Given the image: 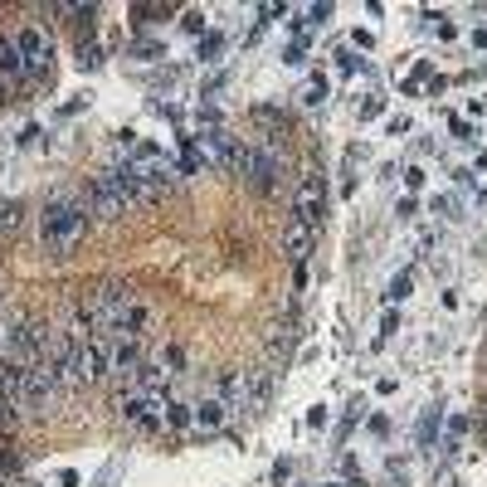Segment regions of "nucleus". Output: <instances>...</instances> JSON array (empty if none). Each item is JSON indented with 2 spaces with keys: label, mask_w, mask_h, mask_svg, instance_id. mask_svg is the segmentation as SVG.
<instances>
[{
  "label": "nucleus",
  "mask_w": 487,
  "mask_h": 487,
  "mask_svg": "<svg viewBox=\"0 0 487 487\" xmlns=\"http://www.w3.org/2000/svg\"><path fill=\"white\" fill-rule=\"evenodd\" d=\"M88 205H83V195H54L44 200L40 210V244L50 258H68L74 248L88 239Z\"/></svg>",
  "instance_id": "f257e3e1"
},
{
  "label": "nucleus",
  "mask_w": 487,
  "mask_h": 487,
  "mask_svg": "<svg viewBox=\"0 0 487 487\" xmlns=\"http://www.w3.org/2000/svg\"><path fill=\"white\" fill-rule=\"evenodd\" d=\"M268 385H273L268 371H224L215 395L230 405V414H254L268 405Z\"/></svg>",
  "instance_id": "f03ea898"
},
{
  "label": "nucleus",
  "mask_w": 487,
  "mask_h": 487,
  "mask_svg": "<svg viewBox=\"0 0 487 487\" xmlns=\"http://www.w3.org/2000/svg\"><path fill=\"white\" fill-rule=\"evenodd\" d=\"M83 205H88V215L93 220H122L127 210H132V195L122 190V181H117V171H103V176H93L88 185H83Z\"/></svg>",
  "instance_id": "7ed1b4c3"
},
{
  "label": "nucleus",
  "mask_w": 487,
  "mask_h": 487,
  "mask_svg": "<svg viewBox=\"0 0 487 487\" xmlns=\"http://www.w3.org/2000/svg\"><path fill=\"white\" fill-rule=\"evenodd\" d=\"M166 405H171V400H166L161 390H127V395L117 400L122 419L132 424L137 434H157V429H166Z\"/></svg>",
  "instance_id": "20e7f679"
},
{
  "label": "nucleus",
  "mask_w": 487,
  "mask_h": 487,
  "mask_svg": "<svg viewBox=\"0 0 487 487\" xmlns=\"http://www.w3.org/2000/svg\"><path fill=\"white\" fill-rule=\"evenodd\" d=\"M234 171L244 176L258 195H268L273 181H278V147L273 141H258V147H239V166Z\"/></svg>",
  "instance_id": "39448f33"
},
{
  "label": "nucleus",
  "mask_w": 487,
  "mask_h": 487,
  "mask_svg": "<svg viewBox=\"0 0 487 487\" xmlns=\"http://www.w3.org/2000/svg\"><path fill=\"white\" fill-rule=\"evenodd\" d=\"M293 215L307 220L312 230H322V220H327V185H322V176H317V171H307L302 181H298V200H293Z\"/></svg>",
  "instance_id": "423d86ee"
},
{
  "label": "nucleus",
  "mask_w": 487,
  "mask_h": 487,
  "mask_svg": "<svg viewBox=\"0 0 487 487\" xmlns=\"http://www.w3.org/2000/svg\"><path fill=\"white\" fill-rule=\"evenodd\" d=\"M15 50H20V64H25V74H44V68H50V59H54L50 34H44L40 25H20V30H15Z\"/></svg>",
  "instance_id": "0eeeda50"
},
{
  "label": "nucleus",
  "mask_w": 487,
  "mask_h": 487,
  "mask_svg": "<svg viewBox=\"0 0 487 487\" xmlns=\"http://www.w3.org/2000/svg\"><path fill=\"white\" fill-rule=\"evenodd\" d=\"M195 151L205 157L215 171H234L239 166V141H234L230 132H220V127H210V132L195 137Z\"/></svg>",
  "instance_id": "6e6552de"
},
{
  "label": "nucleus",
  "mask_w": 487,
  "mask_h": 487,
  "mask_svg": "<svg viewBox=\"0 0 487 487\" xmlns=\"http://www.w3.org/2000/svg\"><path fill=\"white\" fill-rule=\"evenodd\" d=\"M312 244H317V230L307 220H298L293 215L288 224H283V254L293 258V268L302 273V264H307V254H312Z\"/></svg>",
  "instance_id": "1a4fd4ad"
},
{
  "label": "nucleus",
  "mask_w": 487,
  "mask_h": 487,
  "mask_svg": "<svg viewBox=\"0 0 487 487\" xmlns=\"http://www.w3.org/2000/svg\"><path fill=\"white\" fill-rule=\"evenodd\" d=\"M141 361H147V356H141V341L122 337V341H113V361H108V375H122V380H132Z\"/></svg>",
  "instance_id": "9d476101"
},
{
  "label": "nucleus",
  "mask_w": 487,
  "mask_h": 487,
  "mask_svg": "<svg viewBox=\"0 0 487 487\" xmlns=\"http://www.w3.org/2000/svg\"><path fill=\"white\" fill-rule=\"evenodd\" d=\"M190 410H195V424H200V429H205V434L224 429V419H230V405H224L220 395H205V400H200V405H190Z\"/></svg>",
  "instance_id": "9b49d317"
},
{
  "label": "nucleus",
  "mask_w": 487,
  "mask_h": 487,
  "mask_svg": "<svg viewBox=\"0 0 487 487\" xmlns=\"http://www.w3.org/2000/svg\"><path fill=\"white\" fill-rule=\"evenodd\" d=\"M25 74V64H20V50H15V34L0 30V78H15Z\"/></svg>",
  "instance_id": "f8f14e48"
},
{
  "label": "nucleus",
  "mask_w": 487,
  "mask_h": 487,
  "mask_svg": "<svg viewBox=\"0 0 487 487\" xmlns=\"http://www.w3.org/2000/svg\"><path fill=\"white\" fill-rule=\"evenodd\" d=\"M298 103H302V108H317V103H327V78H322V74L307 78L302 93H298Z\"/></svg>",
  "instance_id": "ddd939ff"
},
{
  "label": "nucleus",
  "mask_w": 487,
  "mask_h": 487,
  "mask_svg": "<svg viewBox=\"0 0 487 487\" xmlns=\"http://www.w3.org/2000/svg\"><path fill=\"white\" fill-rule=\"evenodd\" d=\"M190 419H195V410H190V405H176V400L166 405V429L185 434V429H190Z\"/></svg>",
  "instance_id": "4468645a"
},
{
  "label": "nucleus",
  "mask_w": 487,
  "mask_h": 487,
  "mask_svg": "<svg viewBox=\"0 0 487 487\" xmlns=\"http://www.w3.org/2000/svg\"><path fill=\"white\" fill-rule=\"evenodd\" d=\"M20 215H25V205H20V200H0V234H15Z\"/></svg>",
  "instance_id": "2eb2a0df"
},
{
  "label": "nucleus",
  "mask_w": 487,
  "mask_h": 487,
  "mask_svg": "<svg viewBox=\"0 0 487 487\" xmlns=\"http://www.w3.org/2000/svg\"><path fill=\"white\" fill-rule=\"evenodd\" d=\"M434 438H438V410H424V419H419V448H434Z\"/></svg>",
  "instance_id": "dca6fc26"
},
{
  "label": "nucleus",
  "mask_w": 487,
  "mask_h": 487,
  "mask_svg": "<svg viewBox=\"0 0 487 487\" xmlns=\"http://www.w3.org/2000/svg\"><path fill=\"white\" fill-rule=\"evenodd\" d=\"M468 424H473V419H463V414H458V419H448V438H444V454H458V444H463V434H468Z\"/></svg>",
  "instance_id": "f3484780"
},
{
  "label": "nucleus",
  "mask_w": 487,
  "mask_h": 487,
  "mask_svg": "<svg viewBox=\"0 0 487 487\" xmlns=\"http://www.w3.org/2000/svg\"><path fill=\"white\" fill-rule=\"evenodd\" d=\"M224 50V40H220V34H205V40H200V59H215Z\"/></svg>",
  "instance_id": "a211bd4d"
},
{
  "label": "nucleus",
  "mask_w": 487,
  "mask_h": 487,
  "mask_svg": "<svg viewBox=\"0 0 487 487\" xmlns=\"http://www.w3.org/2000/svg\"><path fill=\"white\" fill-rule=\"evenodd\" d=\"M0 473H20V454H10L5 444H0Z\"/></svg>",
  "instance_id": "6ab92c4d"
},
{
  "label": "nucleus",
  "mask_w": 487,
  "mask_h": 487,
  "mask_svg": "<svg viewBox=\"0 0 487 487\" xmlns=\"http://www.w3.org/2000/svg\"><path fill=\"white\" fill-rule=\"evenodd\" d=\"M405 293H410V273H400V278H395V283H390V293H385V298H390V302H395V298H405Z\"/></svg>",
  "instance_id": "aec40b11"
},
{
  "label": "nucleus",
  "mask_w": 487,
  "mask_h": 487,
  "mask_svg": "<svg viewBox=\"0 0 487 487\" xmlns=\"http://www.w3.org/2000/svg\"><path fill=\"white\" fill-rule=\"evenodd\" d=\"M185 30L200 34V30H205V15H200V10H185Z\"/></svg>",
  "instance_id": "412c9836"
},
{
  "label": "nucleus",
  "mask_w": 487,
  "mask_h": 487,
  "mask_svg": "<svg viewBox=\"0 0 487 487\" xmlns=\"http://www.w3.org/2000/svg\"><path fill=\"white\" fill-rule=\"evenodd\" d=\"M288 473H293V463H288V458L273 463V482H288Z\"/></svg>",
  "instance_id": "4be33fe9"
},
{
  "label": "nucleus",
  "mask_w": 487,
  "mask_h": 487,
  "mask_svg": "<svg viewBox=\"0 0 487 487\" xmlns=\"http://www.w3.org/2000/svg\"><path fill=\"white\" fill-rule=\"evenodd\" d=\"M395 327H400V317L385 312V322H380V337H395Z\"/></svg>",
  "instance_id": "5701e85b"
},
{
  "label": "nucleus",
  "mask_w": 487,
  "mask_h": 487,
  "mask_svg": "<svg viewBox=\"0 0 487 487\" xmlns=\"http://www.w3.org/2000/svg\"><path fill=\"white\" fill-rule=\"evenodd\" d=\"M327 15H331V5H312V10H307V20H312V25H322Z\"/></svg>",
  "instance_id": "b1692460"
},
{
  "label": "nucleus",
  "mask_w": 487,
  "mask_h": 487,
  "mask_svg": "<svg viewBox=\"0 0 487 487\" xmlns=\"http://www.w3.org/2000/svg\"><path fill=\"white\" fill-rule=\"evenodd\" d=\"M341 487H365V482H361V478H351V482H341Z\"/></svg>",
  "instance_id": "393cba45"
}]
</instances>
